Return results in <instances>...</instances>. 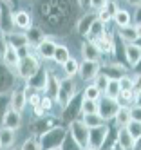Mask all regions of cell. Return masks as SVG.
<instances>
[{
	"instance_id": "cell-1",
	"label": "cell",
	"mask_w": 141,
	"mask_h": 150,
	"mask_svg": "<svg viewBox=\"0 0 141 150\" xmlns=\"http://www.w3.org/2000/svg\"><path fill=\"white\" fill-rule=\"evenodd\" d=\"M67 127L65 125H56L49 128L47 132H43L42 136H38L40 141V148L42 150H54V148H62L65 139H67Z\"/></svg>"
},
{
	"instance_id": "cell-2",
	"label": "cell",
	"mask_w": 141,
	"mask_h": 150,
	"mask_svg": "<svg viewBox=\"0 0 141 150\" xmlns=\"http://www.w3.org/2000/svg\"><path fill=\"white\" fill-rule=\"evenodd\" d=\"M67 132L71 134L72 141L78 145L80 150L89 146V127H87L81 120H76L72 123H69L67 125Z\"/></svg>"
},
{
	"instance_id": "cell-3",
	"label": "cell",
	"mask_w": 141,
	"mask_h": 150,
	"mask_svg": "<svg viewBox=\"0 0 141 150\" xmlns=\"http://www.w3.org/2000/svg\"><path fill=\"white\" fill-rule=\"evenodd\" d=\"M42 65V62H40V58L35 54V52H31L29 56H24V58H20V62H18V65H16V76H18V80H27L31 74H35L36 72V69Z\"/></svg>"
},
{
	"instance_id": "cell-4",
	"label": "cell",
	"mask_w": 141,
	"mask_h": 150,
	"mask_svg": "<svg viewBox=\"0 0 141 150\" xmlns=\"http://www.w3.org/2000/svg\"><path fill=\"white\" fill-rule=\"evenodd\" d=\"M18 76L16 71L7 67L4 62H0V94H11L16 89Z\"/></svg>"
},
{
	"instance_id": "cell-5",
	"label": "cell",
	"mask_w": 141,
	"mask_h": 150,
	"mask_svg": "<svg viewBox=\"0 0 141 150\" xmlns=\"http://www.w3.org/2000/svg\"><path fill=\"white\" fill-rule=\"evenodd\" d=\"M74 96H76V83H74V80L72 78L60 80V87H58V92H56V98H54V103H58L63 109Z\"/></svg>"
},
{
	"instance_id": "cell-6",
	"label": "cell",
	"mask_w": 141,
	"mask_h": 150,
	"mask_svg": "<svg viewBox=\"0 0 141 150\" xmlns=\"http://www.w3.org/2000/svg\"><path fill=\"white\" fill-rule=\"evenodd\" d=\"M56 125H60V120L52 114H47V116H42V117H35L29 125V130H31L33 136L38 137V136H42L43 132H47L49 128L56 127Z\"/></svg>"
},
{
	"instance_id": "cell-7",
	"label": "cell",
	"mask_w": 141,
	"mask_h": 150,
	"mask_svg": "<svg viewBox=\"0 0 141 150\" xmlns=\"http://www.w3.org/2000/svg\"><path fill=\"white\" fill-rule=\"evenodd\" d=\"M80 114H81V100L78 98V96H74V98L62 109V114H60L58 120L62 123H65V125H69V123H72L76 120H80L78 117Z\"/></svg>"
},
{
	"instance_id": "cell-8",
	"label": "cell",
	"mask_w": 141,
	"mask_h": 150,
	"mask_svg": "<svg viewBox=\"0 0 141 150\" xmlns=\"http://www.w3.org/2000/svg\"><path fill=\"white\" fill-rule=\"evenodd\" d=\"M108 134H111V127L107 123L100 125V127H94V128H89V146L101 150L107 143V139H108Z\"/></svg>"
},
{
	"instance_id": "cell-9",
	"label": "cell",
	"mask_w": 141,
	"mask_h": 150,
	"mask_svg": "<svg viewBox=\"0 0 141 150\" xmlns=\"http://www.w3.org/2000/svg\"><path fill=\"white\" fill-rule=\"evenodd\" d=\"M13 6L7 2H0V33H13L15 24H13Z\"/></svg>"
},
{
	"instance_id": "cell-10",
	"label": "cell",
	"mask_w": 141,
	"mask_h": 150,
	"mask_svg": "<svg viewBox=\"0 0 141 150\" xmlns=\"http://www.w3.org/2000/svg\"><path fill=\"white\" fill-rule=\"evenodd\" d=\"M118 109H119V103L112 98H107V96L100 98V101H98V114H100L105 121H112V117L116 116Z\"/></svg>"
},
{
	"instance_id": "cell-11",
	"label": "cell",
	"mask_w": 141,
	"mask_h": 150,
	"mask_svg": "<svg viewBox=\"0 0 141 150\" xmlns=\"http://www.w3.org/2000/svg\"><path fill=\"white\" fill-rule=\"evenodd\" d=\"M100 74L107 76V80H116V81H118L121 76L128 74V69H127L125 65H121V63L111 62V63H101V67H100Z\"/></svg>"
},
{
	"instance_id": "cell-12",
	"label": "cell",
	"mask_w": 141,
	"mask_h": 150,
	"mask_svg": "<svg viewBox=\"0 0 141 150\" xmlns=\"http://www.w3.org/2000/svg\"><path fill=\"white\" fill-rule=\"evenodd\" d=\"M100 67H101V62H81L80 63V78L87 83H92V80L100 74Z\"/></svg>"
},
{
	"instance_id": "cell-13",
	"label": "cell",
	"mask_w": 141,
	"mask_h": 150,
	"mask_svg": "<svg viewBox=\"0 0 141 150\" xmlns=\"http://www.w3.org/2000/svg\"><path fill=\"white\" fill-rule=\"evenodd\" d=\"M45 80H47V69L43 67V65H40V67L36 69V72L31 74V76L26 80V87L42 92L43 89H45Z\"/></svg>"
},
{
	"instance_id": "cell-14",
	"label": "cell",
	"mask_w": 141,
	"mask_h": 150,
	"mask_svg": "<svg viewBox=\"0 0 141 150\" xmlns=\"http://www.w3.org/2000/svg\"><path fill=\"white\" fill-rule=\"evenodd\" d=\"M92 44L98 47V51H100L101 54H114L116 52V42H114V36H112L111 31H105V35L100 40L92 42Z\"/></svg>"
},
{
	"instance_id": "cell-15",
	"label": "cell",
	"mask_w": 141,
	"mask_h": 150,
	"mask_svg": "<svg viewBox=\"0 0 141 150\" xmlns=\"http://www.w3.org/2000/svg\"><path fill=\"white\" fill-rule=\"evenodd\" d=\"M13 24H15V31H27L33 25V16L26 9H18L13 13Z\"/></svg>"
},
{
	"instance_id": "cell-16",
	"label": "cell",
	"mask_w": 141,
	"mask_h": 150,
	"mask_svg": "<svg viewBox=\"0 0 141 150\" xmlns=\"http://www.w3.org/2000/svg\"><path fill=\"white\" fill-rule=\"evenodd\" d=\"M26 105H27V98H26V91L24 87H16L13 92L9 94V109H13L16 112H22L26 109Z\"/></svg>"
},
{
	"instance_id": "cell-17",
	"label": "cell",
	"mask_w": 141,
	"mask_h": 150,
	"mask_svg": "<svg viewBox=\"0 0 141 150\" xmlns=\"http://www.w3.org/2000/svg\"><path fill=\"white\" fill-rule=\"evenodd\" d=\"M0 127H6V128H11V130H18V128L22 127V112H16L13 109H7L4 117H2V123H0Z\"/></svg>"
},
{
	"instance_id": "cell-18",
	"label": "cell",
	"mask_w": 141,
	"mask_h": 150,
	"mask_svg": "<svg viewBox=\"0 0 141 150\" xmlns=\"http://www.w3.org/2000/svg\"><path fill=\"white\" fill-rule=\"evenodd\" d=\"M56 42H54L52 38H45L42 42V44L36 45V51H38V56L42 60H52V54H54V51H56Z\"/></svg>"
},
{
	"instance_id": "cell-19",
	"label": "cell",
	"mask_w": 141,
	"mask_h": 150,
	"mask_svg": "<svg viewBox=\"0 0 141 150\" xmlns=\"http://www.w3.org/2000/svg\"><path fill=\"white\" fill-rule=\"evenodd\" d=\"M114 146L118 150H132L134 148V139L125 128H118V136H116Z\"/></svg>"
},
{
	"instance_id": "cell-20",
	"label": "cell",
	"mask_w": 141,
	"mask_h": 150,
	"mask_svg": "<svg viewBox=\"0 0 141 150\" xmlns=\"http://www.w3.org/2000/svg\"><path fill=\"white\" fill-rule=\"evenodd\" d=\"M96 20V13L94 11H85L81 18H78V22H76V31H78L80 36H85L87 31L91 29V25L94 24Z\"/></svg>"
},
{
	"instance_id": "cell-21",
	"label": "cell",
	"mask_w": 141,
	"mask_h": 150,
	"mask_svg": "<svg viewBox=\"0 0 141 150\" xmlns=\"http://www.w3.org/2000/svg\"><path fill=\"white\" fill-rule=\"evenodd\" d=\"M81 56H83L85 62H100L101 52L98 51V47L92 44V42L85 40L83 44H81Z\"/></svg>"
},
{
	"instance_id": "cell-22",
	"label": "cell",
	"mask_w": 141,
	"mask_h": 150,
	"mask_svg": "<svg viewBox=\"0 0 141 150\" xmlns=\"http://www.w3.org/2000/svg\"><path fill=\"white\" fill-rule=\"evenodd\" d=\"M6 42H7V45L13 47V49H20V47L29 45L27 36H26V33H22V31H13V33H7V35H6Z\"/></svg>"
},
{
	"instance_id": "cell-23",
	"label": "cell",
	"mask_w": 141,
	"mask_h": 150,
	"mask_svg": "<svg viewBox=\"0 0 141 150\" xmlns=\"http://www.w3.org/2000/svg\"><path fill=\"white\" fill-rule=\"evenodd\" d=\"M60 76L54 72H49L47 71V80H45V89H43V92H45V96H49V98H56V92H58V87H60Z\"/></svg>"
},
{
	"instance_id": "cell-24",
	"label": "cell",
	"mask_w": 141,
	"mask_h": 150,
	"mask_svg": "<svg viewBox=\"0 0 141 150\" xmlns=\"http://www.w3.org/2000/svg\"><path fill=\"white\" fill-rule=\"evenodd\" d=\"M24 33H26V36H27V42H29L31 47H36L38 44H42V42L47 38V35L43 33L40 27H36V25H31L27 31H24Z\"/></svg>"
},
{
	"instance_id": "cell-25",
	"label": "cell",
	"mask_w": 141,
	"mask_h": 150,
	"mask_svg": "<svg viewBox=\"0 0 141 150\" xmlns=\"http://www.w3.org/2000/svg\"><path fill=\"white\" fill-rule=\"evenodd\" d=\"M52 107H54V100L43 94V96H42V101H40V105L33 109V114H35V117L47 116V114H51V112H52Z\"/></svg>"
},
{
	"instance_id": "cell-26",
	"label": "cell",
	"mask_w": 141,
	"mask_h": 150,
	"mask_svg": "<svg viewBox=\"0 0 141 150\" xmlns=\"http://www.w3.org/2000/svg\"><path fill=\"white\" fill-rule=\"evenodd\" d=\"M15 130L6 127H0V150H7L15 145Z\"/></svg>"
},
{
	"instance_id": "cell-27",
	"label": "cell",
	"mask_w": 141,
	"mask_h": 150,
	"mask_svg": "<svg viewBox=\"0 0 141 150\" xmlns=\"http://www.w3.org/2000/svg\"><path fill=\"white\" fill-rule=\"evenodd\" d=\"M105 31H107V25H105V24H101L100 20H94V24L91 25V29H89V31H87L85 38L89 40V42H96V40H100V38L105 35Z\"/></svg>"
},
{
	"instance_id": "cell-28",
	"label": "cell",
	"mask_w": 141,
	"mask_h": 150,
	"mask_svg": "<svg viewBox=\"0 0 141 150\" xmlns=\"http://www.w3.org/2000/svg\"><path fill=\"white\" fill-rule=\"evenodd\" d=\"M112 121L118 128H125L130 121V107H121L119 105V109L116 112V116L112 117Z\"/></svg>"
},
{
	"instance_id": "cell-29",
	"label": "cell",
	"mask_w": 141,
	"mask_h": 150,
	"mask_svg": "<svg viewBox=\"0 0 141 150\" xmlns=\"http://www.w3.org/2000/svg\"><path fill=\"white\" fill-rule=\"evenodd\" d=\"M125 58L128 62V67H134L136 62L141 58V47H137L136 44H125Z\"/></svg>"
},
{
	"instance_id": "cell-30",
	"label": "cell",
	"mask_w": 141,
	"mask_h": 150,
	"mask_svg": "<svg viewBox=\"0 0 141 150\" xmlns=\"http://www.w3.org/2000/svg\"><path fill=\"white\" fill-rule=\"evenodd\" d=\"M112 22L116 24L118 29L127 27V25H132V15H130L128 11H125V9L119 7V9H118V13L112 16Z\"/></svg>"
},
{
	"instance_id": "cell-31",
	"label": "cell",
	"mask_w": 141,
	"mask_h": 150,
	"mask_svg": "<svg viewBox=\"0 0 141 150\" xmlns=\"http://www.w3.org/2000/svg\"><path fill=\"white\" fill-rule=\"evenodd\" d=\"M118 38L121 40L123 44H134V42L137 40V35H136L134 25H127V27L118 29Z\"/></svg>"
},
{
	"instance_id": "cell-32",
	"label": "cell",
	"mask_w": 141,
	"mask_h": 150,
	"mask_svg": "<svg viewBox=\"0 0 141 150\" xmlns=\"http://www.w3.org/2000/svg\"><path fill=\"white\" fill-rule=\"evenodd\" d=\"M2 62L6 63L7 67H11V69H16L18 62H20L16 49H13V47H9V45H7V49L4 51V54H2Z\"/></svg>"
},
{
	"instance_id": "cell-33",
	"label": "cell",
	"mask_w": 141,
	"mask_h": 150,
	"mask_svg": "<svg viewBox=\"0 0 141 150\" xmlns=\"http://www.w3.org/2000/svg\"><path fill=\"white\" fill-rule=\"evenodd\" d=\"M69 58H71L69 47L67 45H56V51H54V54H52V62L56 63V65H63Z\"/></svg>"
},
{
	"instance_id": "cell-34",
	"label": "cell",
	"mask_w": 141,
	"mask_h": 150,
	"mask_svg": "<svg viewBox=\"0 0 141 150\" xmlns=\"http://www.w3.org/2000/svg\"><path fill=\"white\" fill-rule=\"evenodd\" d=\"M80 120H81L87 127H89V128H94V127H100V125H105V123H107L98 112H94V114H81Z\"/></svg>"
},
{
	"instance_id": "cell-35",
	"label": "cell",
	"mask_w": 141,
	"mask_h": 150,
	"mask_svg": "<svg viewBox=\"0 0 141 150\" xmlns=\"http://www.w3.org/2000/svg\"><path fill=\"white\" fill-rule=\"evenodd\" d=\"M62 69H63V72H65V76H67V78H72V76H76V74H78V71H80V62L71 56V58L62 65Z\"/></svg>"
},
{
	"instance_id": "cell-36",
	"label": "cell",
	"mask_w": 141,
	"mask_h": 150,
	"mask_svg": "<svg viewBox=\"0 0 141 150\" xmlns=\"http://www.w3.org/2000/svg\"><path fill=\"white\" fill-rule=\"evenodd\" d=\"M136 100V92L134 91H119L116 101L121 105V107H132Z\"/></svg>"
},
{
	"instance_id": "cell-37",
	"label": "cell",
	"mask_w": 141,
	"mask_h": 150,
	"mask_svg": "<svg viewBox=\"0 0 141 150\" xmlns=\"http://www.w3.org/2000/svg\"><path fill=\"white\" fill-rule=\"evenodd\" d=\"M24 91H26V98H27V105H31L33 109L35 107H38L40 105V101H42V92L40 91H35V89H29V87H24Z\"/></svg>"
},
{
	"instance_id": "cell-38",
	"label": "cell",
	"mask_w": 141,
	"mask_h": 150,
	"mask_svg": "<svg viewBox=\"0 0 141 150\" xmlns=\"http://www.w3.org/2000/svg\"><path fill=\"white\" fill-rule=\"evenodd\" d=\"M83 98H85V100H92V101H100L101 92L98 91L92 83H89V85L85 87V91H83Z\"/></svg>"
},
{
	"instance_id": "cell-39",
	"label": "cell",
	"mask_w": 141,
	"mask_h": 150,
	"mask_svg": "<svg viewBox=\"0 0 141 150\" xmlns=\"http://www.w3.org/2000/svg\"><path fill=\"white\" fill-rule=\"evenodd\" d=\"M125 130L132 136V139L136 141V139L141 136V121H134V120H130L128 121V125L125 127Z\"/></svg>"
},
{
	"instance_id": "cell-40",
	"label": "cell",
	"mask_w": 141,
	"mask_h": 150,
	"mask_svg": "<svg viewBox=\"0 0 141 150\" xmlns=\"http://www.w3.org/2000/svg\"><path fill=\"white\" fill-rule=\"evenodd\" d=\"M118 94H119V85H118V81H116V80H108V83H107V89H105L103 96L116 100V98H118Z\"/></svg>"
},
{
	"instance_id": "cell-41",
	"label": "cell",
	"mask_w": 141,
	"mask_h": 150,
	"mask_svg": "<svg viewBox=\"0 0 141 150\" xmlns=\"http://www.w3.org/2000/svg\"><path fill=\"white\" fill-rule=\"evenodd\" d=\"M94 112H98V101L81 98V114H94Z\"/></svg>"
},
{
	"instance_id": "cell-42",
	"label": "cell",
	"mask_w": 141,
	"mask_h": 150,
	"mask_svg": "<svg viewBox=\"0 0 141 150\" xmlns=\"http://www.w3.org/2000/svg\"><path fill=\"white\" fill-rule=\"evenodd\" d=\"M20 148H22V150H42V148H40V141H38L36 136L27 137L26 141H24V145H22Z\"/></svg>"
},
{
	"instance_id": "cell-43",
	"label": "cell",
	"mask_w": 141,
	"mask_h": 150,
	"mask_svg": "<svg viewBox=\"0 0 141 150\" xmlns=\"http://www.w3.org/2000/svg\"><path fill=\"white\" fill-rule=\"evenodd\" d=\"M107 83H108V80H107V76H103V74H98V76L92 80V85L101 92V96H103V92L107 89Z\"/></svg>"
},
{
	"instance_id": "cell-44",
	"label": "cell",
	"mask_w": 141,
	"mask_h": 150,
	"mask_svg": "<svg viewBox=\"0 0 141 150\" xmlns=\"http://www.w3.org/2000/svg\"><path fill=\"white\" fill-rule=\"evenodd\" d=\"M118 85H119V91H132V76L130 74H125L118 80Z\"/></svg>"
},
{
	"instance_id": "cell-45",
	"label": "cell",
	"mask_w": 141,
	"mask_h": 150,
	"mask_svg": "<svg viewBox=\"0 0 141 150\" xmlns=\"http://www.w3.org/2000/svg\"><path fill=\"white\" fill-rule=\"evenodd\" d=\"M7 109H9V96L7 94H0V123H2V117H4Z\"/></svg>"
},
{
	"instance_id": "cell-46",
	"label": "cell",
	"mask_w": 141,
	"mask_h": 150,
	"mask_svg": "<svg viewBox=\"0 0 141 150\" xmlns=\"http://www.w3.org/2000/svg\"><path fill=\"white\" fill-rule=\"evenodd\" d=\"M94 13H96V20H100L101 24H105V25H107L108 22H112V16L107 13V9H105V7H103V9H100V11H94Z\"/></svg>"
},
{
	"instance_id": "cell-47",
	"label": "cell",
	"mask_w": 141,
	"mask_h": 150,
	"mask_svg": "<svg viewBox=\"0 0 141 150\" xmlns=\"http://www.w3.org/2000/svg\"><path fill=\"white\" fill-rule=\"evenodd\" d=\"M105 9H107V13L111 15V16H114V15L118 13L119 6H118V2H116V0H107V4H105Z\"/></svg>"
},
{
	"instance_id": "cell-48",
	"label": "cell",
	"mask_w": 141,
	"mask_h": 150,
	"mask_svg": "<svg viewBox=\"0 0 141 150\" xmlns=\"http://www.w3.org/2000/svg\"><path fill=\"white\" fill-rule=\"evenodd\" d=\"M130 120L141 121V107H137V105H132V107H130Z\"/></svg>"
},
{
	"instance_id": "cell-49",
	"label": "cell",
	"mask_w": 141,
	"mask_h": 150,
	"mask_svg": "<svg viewBox=\"0 0 141 150\" xmlns=\"http://www.w3.org/2000/svg\"><path fill=\"white\" fill-rule=\"evenodd\" d=\"M132 91L136 94L141 91V74H134L132 76Z\"/></svg>"
},
{
	"instance_id": "cell-50",
	"label": "cell",
	"mask_w": 141,
	"mask_h": 150,
	"mask_svg": "<svg viewBox=\"0 0 141 150\" xmlns=\"http://www.w3.org/2000/svg\"><path fill=\"white\" fill-rule=\"evenodd\" d=\"M107 4V0H91V11H100Z\"/></svg>"
},
{
	"instance_id": "cell-51",
	"label": "cell",
	"mask_w": 141,
	"mask_h": 150,
	"mask_svg": "<svg viewBox=\"0 0 141 150\" xmlns=\"http://www.w3.org/2000/svg\"><path fill=\"white\" fill-rule=\"evenodd\" d=\"M7 49V42H6V35L4 33H0V58H2L4 54V51Z\"/></svg>"
},
{
	"instance_id": "cell-52",
	"label": "cell",
	"mask_w": 141,
	"mask_h": 150,
	"mask_svg": "<svg viewBox=\"0 0 141 150\" xmlns=\"http://www.w3.org/2000/svg\"><path fill=\"white\" fill-rule=\"evenodd\" d=\"M78 6L83 11H91V0H78Z\"/></svg>"
},
{
	"instance_id": "cell-53",
	"label": "cell",
	"mask_w": 141,
	"mask_h": 150,
	"mask_svg": "<svg viewBox=\"0 0 141 150\" xmlns=\"http://www.w3.org/2000/svg\"><path fill=\"white\" fill-rule=\"evenodd\" d=\"M132 18H136V22H141V6H137V7H136V11H134Z\"/></svg>"
},
{
	"instance_id": "cell-54",
	"label": "cell",
	"mask_w": 141,
	"mask_h": 150,
	"mask_svg": "<svg viewBox=\"0 0 141 150\" xmlns=\"http://www.w3.org/2000/svg\"><path fill=\"white\" fill-rule=\"evenodd\" d=\"M132 71H134V74H141V58L136 62V65L132 67Z\"/></svg>"
},
{
	"instance_id": "cell-55",
	"label": "cell",
	"mask_w": 141,
	"mask_h": 150,
	"mask_svg": "<svg viewBox=\"0 0 141 150\" xmlns=\"http://www.w3.org/2000/svg\"><path fill=\"white\" fill-rule=\"evenodd\" d=\"M134 29H136L137 38H141V22H136V24H134Z\"/></svg>"
},
{
	"instance_id": "cell-56",
	"label": "cell",
	"mask_w": 141,
	"mask_h": 150,
	"mask_svg": "<svg viewBox=\"0 0 141 150\" xmlns=\"http://www.w3.org/2000/svg\"><path fill=\"white\" fill-rule=\"evenodd\" d=\"M132 150H141V136L134 141V148H132Z\"/></svg>"
},
{
	"instance_id": "cell-57",
	"label": "cell",
	"mask_w": 141,
	"mask_h": 150,
	"mask_svg": "<svg viewBox=\"0 0 141 150\" xmlns=\"http://www.w3.org/2000/svg\"><path fill=\"white\" fill-rule=\"evenodd\" d=\"M127 4H130L132 7H137V6H141V0H127Z\"/></svg>"
},
{
	"instance_id": "cell-58",
	"label": "cell",
	"mask_w": 141,
	"mask_h": 150,
	"mask_svg": "<svg viewBox=\"0 0 141 150\" xmlns=\"http://www.w3.org/2000/svg\"><path fill=\"white\" fill-rule=\"evenodd\" d=\"M134 105H137V107H141V91L136 94V100H134Z\"/></svg>"
},
{
	"instance_id": "cell-59",
	"label": "cell",
	"mask_w": 141,
	"mask_h": 150,
	"mask_svg": "<svg viewBox=\"0 0 141 150\" xmlns=\"http://www.w3.org/2000/svg\"><path fill=\"white\" fill-rule=\"evenodd\" d=\"M0 2H7V4H11V6H15L16 0H0Z\"/></svg>"
},
{
	"instance_id": "cell-60",
	"label": "cell",
	"mask_w": 141,
	"mask_h": 150,
	"mask_svg": "<svg viewBox=\"0 0 141 150\" xmlns=\"http://www.w3.org/2000/svg\"><path fill=\"white\" fill-rule=\"evenodd\" d=\"M101 150H118V148H116V146H114V145H112V146H108V148H105V146H103V148H101Z\"/></svg>"
},
{
	"instance_id": "cell-61",
	"label": "cell",
	"mask_w": 141,
	"mask_h": 150,
	"mask_svg": "<svg viewBox=\"0 0 141 150\" xmlns=\"http://www.w3.org/2000/svg\"><path fill=\"white\" fill-rule=\"evenodd\" d=\"M83 150H98V148H92V146H87V148H83Z\"/></svg>"
},
{
	"instance_id": "cell-62",
	"label": "cell",
	"mask_w": 141,
	"mask_h": 150,
	"mask_svg": "<svg viewBox=\"0 0 141 150\" xmlns=\"http://www.w3.org/2000/svg\"><path fill=\"white\" fill-rule=\"evenodd\" d=\"M13 150H22V148H20V146H16V148H13Z\"/></svg>"
},
{
	"instance_id": "cell-63",
	"label": "cell",
	"mask_w": 141,
	"mask_h": 150,
	"mask_svg": "<svg viewBox=\"0 0 141 150\" xmlns=\"http://www.w3.org/2000/svg\"><path fill=\"white\" fill-rule=\"evenodd\" d=\"M54 150H62V148H54Z\"/></svg>"
}]
</instances>
